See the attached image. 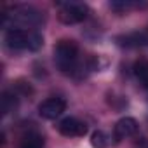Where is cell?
Segmentation results:
<instances>
[{
  "mask_svg": "<svg viewBox=\"0 0 148 148\" xmlns=\"http://www.w3.org/2000/svg\"><path fill=\"white\" fill-rule=\"evenodd\" d=\"M54 63L58 66V70L64 75H71L75 77L82 71V63L79 58V45L75 44V40L70 38H61L56 45H54Z\"/></svg>",
  "mask_w": 148,
  "mask_h": 148,
  "instance_id": "obj_1",
  "label": "cell"
},
{
  "mask_svg": "<svg viewBox=\"0 0 148 148\" xmlns=\"http://www.w3.org/2000/svg\"><path fill=\"white\" fill-rule=\"evenodd\" d=\"M5 45L12 51H38L44 45V37L37 30L11 26L5 32Z\"/></svg>",
  "mask_w": 148,
  "mask_h": 148,
  "instance_id": "obj_2",
  "label": "cell"
},
{
  "mask_svg": "<svg viewBox=\"0 0 148 148\" xmlns=\"http://www.w3.org/2000/svg\"><path fill=\"white\" fill-rule=\"evenodd\" d=\"M56 7L59 11V21L64 25L82 23L89 16V7L82 2H56Z\"/></svg>",
  "mask_w": 148,
  "mask_h": 148,
  "instance_id": "obj_3",
  "label": "cell"
},
{
  "mask_svg": "<svg viewBox=\"0 0 148 148\" xmlns=\"http://www.w3.org/2000/svg\"><path fill=\"white\" fill-rule=\"evenodd\" d=\"M9 19L12 23H19L23 26H37L42 23V12L33 7H14L12 14H4V23L7 25Z\"/></svg>",
  "mask_w": 148,
  "mask_h": 148,
  "instance_id": "obj_4",
  "label": "cell"
},
{
  "mask_svg": "<svg viewBox=\"0 0 148 148\" xmlns=\"http://www.w3.org/2000/svg\"><path fill=\"white\" fill-rule=\"evenodd\" d=\"M64 110H66V101L58 96L47 98L38 105V115L45 120H56L58 117L63 115Z\"/></svg>",
  "mask_w": 148,
  "mask_h": 148,
  "instance_id": "obj_5",
  "label": "cell"
},
{
  "mask_svg": "<svg viewBox=\"0 0 148 148\" xmlns=\"http://www.w3.org/2000/svg\"><path fill=\"white\" fill-rule=\"evenodd\" d=\"M58 131H59V134H63L66 138H82L87 134V125H86V122H82L75 117H64L59 120Z\"/></svg>",
  "mask_w": 148,
  "mask_h": 148,
  "instance_id": "obj_6",
  "label": "cell"
},
{
  "mask_svg": "<svg viewBox=\"0 0 148 148\" xmlns=\"http://www.w3.org/2000/svg\"><path fill=\"white\" fill-rule=\"evenodd\" d=\"M139 131V124L136 119L132 117H122L115 125H113V139L115 143H119L120 139H125V138H131V136H136Z\"/></svg>",
  "mask_w": 148,
  "mask_h": 148,
  "instance_id": "obj_7",
  "label": "cell"
},
{
  "mask_svg": "<svg viewBox=\"0 0 148 148\" xmlns=\"http://www.w3.org/2000/svg\"><path fill=\"white\" fill-rule=\"evenodd\" d=\"M117 44L120 47H143V45H148V35L146 33H139V32H134V33H127V35H120L115 38Z\"/></svg>",
  "mask_w": 148,
  "mask_h": 148,
  "instance_id": "obj_8",
  "label": "cell"
},
{
  "mask_svg": "<svg viewBox=\"0 0 148 148\" xmlns=\"http://www.w3.org/2000/svg\"><path fill=\"white\" fill-rule=\"evenodd\" d=\"M44 146H45L44 136L40 132H37V131L26 132L19 141V148H44Z\"/></svg>",
  "mask_w": 148,
  "mask_h": 148,
  "instance_id": "obj_9",
  "label": "cell"
},
{
  "mask_svg": "<svg viewBox=\"0 0 148 148\" xmlns=\"http://www.w3.org/2000/svg\"><path fill=\"white\" fill-rule=\"evenodd\" d=\"M18 106V92L14 91H5L2 94V112L4 115L14 112V108Z\"/></svg>",
  "mask_w": 148,
  "mask_h": 148,
  "instance_id": "obj_10",
  "label": "cell"
},
{
  "mask_svg": "<svg viewBox=\"0 0 148 148\" xmlns=\"http://www.w3.org/2000/svg\"><path fill=\"white\" fill-rule=\"evenodd\" d=\"M91 145L92 148H108L112 145V136H108L105 131H94L91 134Z\"/></svg>",
  "mask_w": 148,
  "mask_h": 148,
  "instance_id": "obj_11",
  "label": "cell"
},
{
  "mask_svg": "<svg viewBox=\"0 0 148 148\" xmlns=\"http://www.w3.org/2000/svg\"><path fill=\"white\" fill-rule=\"evenodd\" d=\"M134 75L148 89V61L146 59H139L134 63Z\"/></svg>",
  "mask_w": 148,
  "mask_h": 148,
  "instance_id": "obj_12",
  "label": "cell"
},
{
  "mask_svg": "<svg viewBox=\"0 0 148 148\" xmlns=\"http://www.w3.org/2000/svg\"><path fill=\"white\" fill-rule=\"evenodd\" d=\"M136 146L138 148H148V138H139L136 141Z\"/></svg>",
  "mask_w": 148,
  "mask_h": 148,
  "instance_id": "obj_13",
  "label": "cell"
}]
</instances>
